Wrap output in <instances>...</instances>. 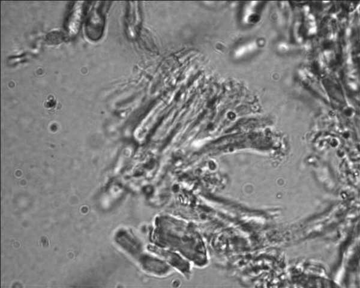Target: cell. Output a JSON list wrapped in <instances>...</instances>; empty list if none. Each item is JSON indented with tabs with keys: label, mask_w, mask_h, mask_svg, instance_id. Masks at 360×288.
Masks as SVG:
<instances>
[{
	"label": "cell",
	"mask_w": 360,
	"mask_h": 288,
	"mask_svg": "<svg viewBox=\"0 0 360 288\" xmlns=\"http://www.w3.org/2000/svg\"><path fill=\"white\" fill-rule=\"evenodd\" d=\"M82 2H78V5H76L74 9L70 15L68 22V30L71 34L74 35L78 33L79 26H80L82 14Z\"/></svg>",
	"instance_id": "6da1fadb"
}]
</instances>
